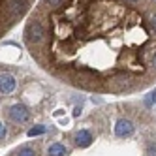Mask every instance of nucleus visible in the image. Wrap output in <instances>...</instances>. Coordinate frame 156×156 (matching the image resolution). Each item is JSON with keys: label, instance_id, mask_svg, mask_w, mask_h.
Returning a JSON list of instances; mask_svg holds the SVG:
<instances>
[{"label": "nucleus", "instance_id": "nucleus-1", "mask_svg": "<svg viewBox=\"0 0 156 156\" xmlns=\"http://www.w3.org/2000/svg\"><path fill=\"white\" fill-rule=\"evenodd\" d=\"M43 38H45V28H43V23L40 19H30V23L27 25V28H25V40H27V43L28 45H32V47H36V45H40V43L43 41Z\"/></svg>", "mask_w": 156, "mask_h": 156}, {"label": "nucleus", "instance_id": "nucleus-2", "mask_svg": "<svg viewBox=\"0 0 156 156\" xmlns=\"http://www.w3.org/2000/svg\"><path fill=\"white\" fill-rule=\"evenodd\" d=\"M15 87H17V81H15L13 75H9V73H0V92L9 94V92L15 90Z\"/></svg>", "mask_w": 156, "mask_h": 156}, {"label": "nucleus", "instance_id": "nucleus-3", "mask_svg": "<svg viewBox=\"0 0 156 156\" xmlns=\"http://www.w3.org/2000/svg\"><path fill=\"white\" fill-rule=\"evenodd\" d=\"M9 119H12L13 122H25V120H28V109L25 105L17 104V105H13L12 109H9Z\"/></svg>", "mask_w": 156, "mask_h": 156}, {"label": "nucleus", "instance_id": "nucleus-4", "mask_svg": "<svg viewBox=\"0 0 156 156\" xmlns=\"http://www.w3.org/2000/svg\"><path fill=\"white\" fill-rule=\"evenodd\" d=\"M133 132V124L130 120H126V119H120V120H117V124H115V133L119 137H126V136H130V133Z\"/></svg>", "mask_w": 156, "mask_h": 156}, {"label": "nucleus", "instance_id": "nucleus-5", "mask_svg": "<svg viewBox=\"0 0 156 156\" xmlns=\"http://www.w3.org/2000/svg\"><path fill=\"white\" fill-rule=\"evenodd\" d=\"M92 143V136L88 130H81L75 133V145H79V147H88V145Z\"/></svg>", "mask_w": 156, "mask_h": 156}, {"label": "nucleus", "instance_id": "nucleus-6", "mask_svg": "<svg viewBox=\"0 0 156 156\" xmlns=\"http://www.w3.org/2000/svg\"><path fill=\"white\" fill-rule=\"evenodd\" d=\"M47 152H49V156H66V147L60 143H53Z\"/></svg>", "mask_w": 156, "mask_h": 156}, {"label": "nucleus", "instance_id": "nucleus-7", "mask_svg": "<svg viewBox=\"0 0 156 156\" xmlns=\"http://www.w3.org/2000/svg\"><path fill=\"white\" fill-rule=\"evenodd\" d=\"M45 132H47L45 126H36V128H30V130H28V136L34 137V136H41V133H45Z\"/></svg>", "mask_w": 156, "mask_h": 156}, {"label": "nucleus", "instance_id": "nucleus-8", "mask_svg": "<svg viewBox=\"0 0 156 156\" xmlns=\"http://www.w3.org/2000/svg\"><path fill=\"white\" fill-rule=\"evenodd\" d=\"M19 156H36V152H34V149L25 147V149H21V151H19Z\"/></svg>", "mask_w": 156, "mask_h": 156}, {"label": "nucleus", "instance_id": "nucleus-9", "mask_svg": "<svg viewBox=\"0 0 156 156\" xmlns=\"http://www.w3.org/2000/svg\"><path fill=\"white\" fill-rule=\"evenodd\" d=\"M62 2H64V0H47V4H49L51 8H58Z\"/></svg>", "mask_w": 156, "mask_h": 156}, {"label": "nucleus", "instance_id": "nucleus-10", "mask_svg": "<svg viewBox=\"0 0 156 156\" xmlns=\"http://www.w3.org/2000/svg\"><path fill=\"white\" fill-rule=\"evenodd\" d=\"M2 137H6V126L0 122V139H2Z\"/></svg>", "mask_w": 156, "mask_h": 156}, {"label": "nucleus", "instance_id": "nucleus-11", "mask_svg": "<svg viewBox=\"0 0 156 156\" xmlns=\"http://www.w3.org/2000/svg\"><path fill=\"white\" fill-rule=\"evenodd\" d=\"M79 113H81V107H75V111H73V117H79Z\"/></svg>", "mask_w": 156, "mask_h": 156}, {"label": "nucleus", "instance_id": "nucleus-12", "mask_svg": "<svg viewBox=\"0 0 156 156\" xmlns=\"http://www.w3.org/2000/svg\"><path fill=\"white\" fill-rule=\"evenodd\" d=\"M152 66L156 68V51H154V55H152Z\"/></svg>", "mask_w": 156, "mask_h": 156}, {"label": "nucleus", "instance_id": "nucleus-13", "mask_svg": "<svg viewBox=\"0 0 156 156\" xmlns=\"http://www.w3.org/2000/svg\"><path fill=\"white\" fill-rule=\"evenodd\" d=\"M152 27H154V30H156V13L152 15Z\"/></svg>", "mask_w": 156, "mask_h": 156}, {"label": "nucleus", "instance_id": "nucleus-14", "mask_svg": "<svg viewBox=\"0 0 156 156\" xmlns=\"http://www.w3.org/2000/svg\"><path fill=\"white\" fill-rule=\"evenodd\" d=\"M126 2H132V4H136V2H139V0H126Z\"/></svg>", "mask_w": 156, "mask_h": 156}]
</instances>
